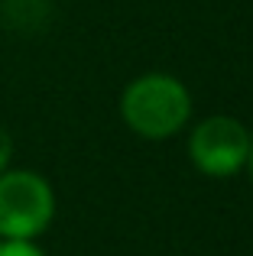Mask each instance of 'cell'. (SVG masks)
Returning a JSON list of instances; mask_svg holds the SVG:
<instances>
[{"instance_id":"cell-1","label":"cell","mask_w":253,"mask_h":256,"mask_svg":"<svg viewBox=\"0 0 253 256\" xmlns=\"http://www.w3.org/2000/svg\"><path fill=\"white\" fill-rule=\"evenodd\" d=\"M120 114L133 133L146 140H166L182 130L192 117L188 88L172 75H143L126 84Z\"/></svg>"},{"instance_id":"cell-2","label":"cell","mask_w":253,"mask_h":256,"mask_svg":"<svg viewBox=\"0 0 253 256\" xmlns=\"http://www.w3.org/2000/svg\"><path fill=\"white\" fill-rule=\"evenodd\" d=\"M56 194L39 172L4 169L0 172V237L32 240L52 224Z\"/></svg>"},{"instance_id":"cell-3","label":"cell","mask_w":253,"mask_h":256,"mask_svg":"<svg viewBox=\"0 0 253 256\" xmlns=\"http://www.w3.org/2000/svg\"><path fill=\"white\" fill-rule=\"evenodd\" d=\"M188 156L211 178L237 175L250 156V133L237 117H208L192 130Z\"/></svg>"},{"instance_id":"cell-4","label":"cell","mask_w":253,"mask_h":256,"mask_svg":"<svg viewBox=\"0 0 253 256\" xmlns=\"http://www.w3.org/2000/svg\"><path fill=\"white\" fill-rule=\"evenodd\" d=\"M0 256H46L32 240H0Z\"/></svg>"},{"instance_id":"cell-5","label":"cell","mask_w":253,"mask_h":256,"mask_svg":"<svg viewBox=\"0 0 253 256\" xmlns=\"http://www.w3.org/2000/svg\"><path fill=\"white\" fill-rule=\"evenodd\" d=\"M10 156H13V140H10V133L0 126V172L10 166Z\"/></svg>"},{"instance_id":"cell-6","label":"cell","mask_w":253,"mask_h":256,"mask_svg":"<svg viewBox=\"0 0 253 256\" xmlns=\"http://www.w3.org/2000/svg\"><path fill=\"white\" fill-rule=\"evenodd\" d=\"M247 166H250V175H253V133H250V156H247Z\"/></svg>"}]
</instances>
